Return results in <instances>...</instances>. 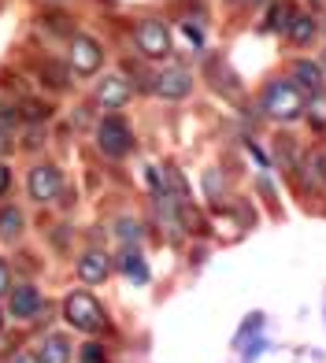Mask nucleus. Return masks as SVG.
<instances>
[{
    "label": "nucleus",
    "mask_w": 326,
    "mask_h": 363,
    "mask_svg": "<svg viewBox=\"0 0 326 363\" xmlns=\"http://www.w3.org/2000/svg\"><path fill=\"white\" fill-rule=\"evenodd\" d=\"M67 359H71V349H67V341H63V337H48L41 345L38 363H67Z\"/></svg>",
    "instance_id": "4468645a"
},
{
    "label": "nucleus",
    "mask_w": 326,
    "mask_h": 363,
    "mask_svg": "<svg viewBox=\"0 0 326 363\" xmlns=\"http://www.w3.org/2000/svg\"><path fill=\"white\" fill-rule=\"evenodd\" d=\"M19 115H23V119H30V123H38V119H48V115H52V108H48L45 101H23Z\"/></svg>",
    "instance_id": "6ab92c4d"
},
{
    "label": "nucleus",
    "mask_w": 326,
    "mask_h": 363,
    "mask_svg": "<svg viewBox=\"0 0 326 363\" xmlns=\"http://www.w3.org/2000/svg\"><path fill=\"white\" fill-rule=\"evenodd\" d=\"M23 234V211L19 208H0V238L15 241Z\"/></svg>",
    "instance_id": "f8f14e48"
},
{
    "label": "nucleus",
    "mask_w": 326,
    "mask_h": 363,
    "mask_svg": "<svg viewBox=\"0 0 326 363\" xmlns=\"http://www.w3.org/2000/svg\"><path fill=\"white\" fill-rule=\"evenodd\" d=\"M116 234H119L123 241H137V238H141V226H137L134 219H123V223H119V230H116Z\"/></svg>",
    "instance_id": "412c9836"
},
{
    "label": "nucleus",
    "mask_w": 326,
    "mask_h": 363,
    "mask_svg": "<svg viewBox=\"0 0 326 363\" xmlns=\"http://www.w3.org/2000/svg\"><path fill=\"white\" fill-rule=\"evenodd\" d=\"M322 63H326V56H322Z\"/></svg>",
    "instance_id": "cd10ccee"
},
{
    "label": "nucleus",
    "mask_w": 326,
    "mask_h": 363,
    "mask_svg": "<svg viewBox=\"0 0 326 363\" xmlns=\"http://www.w3.org/2000/svg\"><path fill=\"white\" fill-rule=\"evenodd\" d=\"M264 108H267V115H274V119L289 123V119H297V115H300L304 96H300V89L293 86V82L279 78V82H271V86L264 89Z\"/></svg>",
    "instance_id": "f257e3e1"
},
{
    "label": "nucleus",
    "mask_w": 326,
    "mask_h": 363,
    "mask_svg": "<svg viewBox=\"0 0 326 363\" xmlns=\"http://www.w3.org/2000/svg\"><path fill=\"white\" fill-rule=\"evenodd\" d=\"M289 23H293V8L286 4V0H279V4L271 8V19H267V30H289Z\"/></svg>",
    "instance_id": "a211bd4d"
},
{
    "label": "nucleus",
    "mask_w": 326,
    "mask_h": 363,
    "mask_svg": "<svg viewBox=\"0 0 326 363\" xmlns=\"http://www.w3.org/2000/svg\"><path fill=\"white\" fill-rule=\"evenodd\" d=\"M119 263H123V271H126L130 278H134L137 286H145V282H149V267H145V259H141V252H137V249H126Z\"/></svg>",
    "instance_id": "ddd939ff"
},
{
    "label": "nucleus",
    "mask_w": 326,
    "mask_h": 363,
    "mask_svg": "<svg viewBox=\"0 0 326 363\" xmlns=\"http://www.w3.org/2000/svg\"><path fill=\"white\" fill-rule=\"evenodd\" d=\"M41 311V293L34 286H15L11 289V315L15 319H34Z\"/></svg>",
    "instance_id": "1a4fd4ad"
},
{
    "label": "nucleus",
    "mask_w": 326,
    "mask_h": 363,
    "mask_svg": "<svg viewBox=\"0 0 326 363\" xmlns=\"http://www.w3.org/2000/svg\"><path fill=\"white\" fill-rule=\"evenodd\" d=\"M63 315H67V323L74 330H86V334H93V330L104 326V308L89 293H71L67 301H63Z\"/></svg>",
    "instance_id": "f03ea898"
},
{
    "label": "nucleus",
    "mask_w": 326,
    "mask_h": 363,
    "mask_svg": "<svg viewBox=\"0 0 326 363\" xmlns=\"http://www.w3.org/2000/svg\"><path fill=\"white\" fill-rule=\"evenodd\" d=\"M308 123L315 130H326V89H319L312 96V104H308Z\"/></svg>",
    "instance_id": "f3484780"
},
{
    "label": "nucleus",
    "mask_w": 326,
    "mask_h": 363,
    "mask_svg": "<svg viewBox=\"0 0 326 363\" xmlns=\"http://www.w3.org/2000/svg\"><path fill=\"white\" fill-rule=\"evenodd\" d=\"M319 167H322V178H326V156H319Z\"/></svg>",
    "instance_id": "bb28decb"
},
{
    "label": "nucleus",
    "mask_w": 326,
    "mask_h": 363,
    "mask_svg": "<svg viewBox=\"0 0 326 363\" xmlns=\"http://www.w3.org/2000/svg\"><path fill=\"white\" fill-rule=\"evenodd\" d=\"M0 323H4V319H0Z\"/></svg>",
    "instance_id": "c85d7f7f"
},
{
    "label": "nucleus",
    "mask_w": 326,
    "mask_h": 363,
    "mask_svg": "<svg viewBox=\"0 0 326 363\" xmlns=\"http://www.w3.org/2000/svg\"><path fill=\"white\" fill-rule=\"evenodd\" d=\"M8 186H11V171L4 167V163H0V196L8 193Z\"/></svg>",
    "instance_id": "b1692460"
},
{
    "label": "nucleus",
    "mask_w": 326,
    "mask_h": 363,
    "mask_svg": "<svg viewBox=\"0 0 326 363\" xmlns=\"http://www.w3.org/2000/svg\"><path fill=\"white\" fill-rule=\"evenodd\" d=\"M289 74H293V86L297 89H308V93L322 89V71H319V63H312V60H297Z\"/></svg>",
    "instance_id": "9d476101"
},
{
    "label": "nucleus",
    "mask_w": 326,
    "mask_h": 363,
    "mask_svg": "<svg viewBox=\"0 0 326 363\" xmlns=\"http://www.w3.org/2000/svg\"><path fill=\"white\" fill-rule=\"evenodd\" d=\"M15 363H38V359H30V356H19V359H15Z\"/></svg>",
    "instance_id": "a878e982"
},
{
    "label": "nucleus",
    "mask_w": 326,
    "mask_h": 363,
    "mask_svg": "<svg viewBox=\"0 0 326 363\" xmlns=\"http://www.w3.org/2000/svg\"><path fill=\"white\" fill-rule=\"evenodd\" d=\"M289 38L297 41V45H308V41H312V38H315V19H312V15H293Z\"/></svg>",
    "instance_id": "2eb2a0df"
},
{
    "label": "nucleus",
    "mask_w": 326,
    "mask_h": 363,
    "mask_svg": "<svg viewBox=\"0 0 326 363\" xmlns=\"http://www.w3.org/2000/svg\"><path fill=\"white\" fill-rule=\"evenodd\" d=\"M204 186H208V193H211V201L219 204V201H223V178H219L215 171H208V174H204Z\"/></svg>",
    "instance_id": "aec40b11"
},
{
    "label": "nucleus",
    "mask_w": 326,
    "mask_h": 363,
    "mask_svg": "<svg viewBox=\"0 0 326 363\" xmlns=\"http://www.w3.org/2000/svg\"><path fill=\"white\" fill-rule=\"evenodd\" d=\"M152 89H156L159 96H167V101H178V96H186V93L193 89V78H189V71H182V67H167V71L156 74Z\"/></svg>",
    "instance_id": "0eeeda50"
},
{
    "label": "nucleus",
    "mask_w": 326,
    "mask_h": 363,
    "mask_svg": "<svg viewBox=\"0 0 326 363\" xmlns=\"http://www.w3.org/2000/svg\"><path fill=\"white\" fill-rule=\"evenodd\" d=\"M60 171L52 167V163H41V167L30 171V196H34L38 204H48V201H56L60 196Z\"/></svg>",
    "instance_id": "423d86ee"
},
{
    "label": "nucleus",
    "mask_w": 326,
    "mask_h": 363,
    "mask_svg": "<svg viewBox=\"0 0 326 363\" xmlns=\"http://www.w3.org/2000/svg\"><path fill=\"white\" fill-rule=\"evenodd\" d=\"M101 148L108 156H126L130 145H134V134H130V123L119 119V115H108V119L101 123Z\"/></svg>",
    "instance_id": "7ed1b4c3"
},
{
    "label": "nucleus",
    "mask_w": 326,
    "mask_h": 363,
    "mask_svg": "<svg viewBox=\"0 0 326 363\" xmlns=\"http://www.w3.org/2000/svg\"><path fill=\"white\" fill-rule=\"evenodd\" d=\"M78 274H82V282L101 286L104 278H108V256L104 252H86V256L78 259Z\"/></svg>",
    "instance_id": "9b49d317"
},
{
    "label": "nucleus",
    "mask_w": 326,
    "mask_h": 363,
    "mask_svg": "<svg viewBox=\"0 0 326 363\" xmlns=\"http://www.w3.org/2000/svg\"><path fill=\"white\" fill-rule=\"evenodd\" d=\"M137 48L145 56H167L171 52V34H167V26H163L159 19H141L137 23Z\"/></svg>",
    "instance_id": "20e7f679"
},
{
    "label": "nucleus",
    "mask_w": 326,
    "mask_h": 363,
    "mask_svg": "<svg viewBox=\"0 0 326 363\" xmlns=\"http://www.w3.org/2000/svg\"><path fill=\"white\" fill-rule=\"evenodd\" d=\"M101 60H104V52H101V45H96L93 38H86V34L71 38V67H74L78 74L101 71Z\"/></svg>",
    "instance_id": "39448f33"
},
{
    "label": "nucleus",
    "mask_w": 326,
    "mask_h": 363,
    "mask_svg": "<svg viewBox=\"0 0 326 363\" xmlns=\"http://www.w3.org/2000/svg\"><path fill=\"white\" fill-rule=\"evenodd\" d=\"M178 223H182L186 230H193V234H208V223H204V216H201L197 208H189V204L178 208Z\"/></svg>",
    "instance_id": "dca6fc26"
},
{
    "label": "nucleus",
    "mask_w": 326,
    "mask_h": 363,
    "mask_svg": "<svg viewBox=\"0 0 326 363\" xmlns=\"http://www.w3.org/2000/svg\"><path fill=\"white\" fill-rule=\"evenodd\" d=\"M82 363H104L101 345H86V352H82Z\"/></svg>",
    "instance_id": "4be33fe9"
},
{
    "label": "nucleus",
    "mask_w": 326,
    "mask_h": 363,
    "mask_svg": "<svg viewBox=\"0 0 326 363\" xmlns=\"http://www.w3.org/2000/svg\"><path fill=\"white\" fill-rule=\"evenodd\" d=\"M8 286H11V274H8V263L0 259V293H4Z\"/></svg>",
    "instance_id": "393cba45"
},
{
    "label": "nucleus",
    "mask_w": 326,
    "mask_h": 363,
    "mask_svg": "<svg viewBox=\"0 0 326 363\" xmlns=\"http://www.w3.org/2000/svg\"><path fill=\"white\" fill-rule=\"evenodd\" d=\"M130 82L126 78H119V74H111V78H104L101 82V89H96V101H101V108H123L126 101H130Z\"/></svg>",
    "instance_id": "6e6552de"
},
{
    "label": "nucleus",
    "mask_w": 326,
    "mask_h": 363,
    "mask_svg": "<svg viewBox=\"0 0 326 363\" xmlns=\"http://www.w3.org/2000/svg\"><path fill=\"white\" fill-rule=\"evenodd\" d=\"M15 148V138H11V130L8 126H0V156H8Z\"/></svg>",
    "instance_id": "5701e85b"
}]
</instances>
